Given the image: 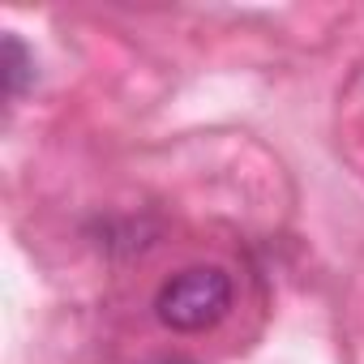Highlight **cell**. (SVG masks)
Listing matches in <instances>:
<instances>
[{
	"label": "cell",
	"instance_id": "7a4b0ae2",
	"mask_svg": "<svg viewBox=\"0 0 364 364\" xmlns=\"http://www.w3.org/2000/svg\"><path fill=\"white\" fill-rule=\"evenodd\" d=\"M0 77H5V95L18 99L35 82V56L18 35H5V60H0Z\"/></svg>",
	"mask_w": 364,
	"mask_h": 364
},
{
	"label": "cell",
	"instance_id": "6da1fadb",
	"mask_svg": "<svg viewBox=\"0 0 364 364\" xmlns=\"http://www.w3.org/2000/svg\"><path fill=\"white\" fill-rule=\"evenodd\" d=\"M232 309V274L219 266H193L171 274L159 296H154V313L167 330L176 334H198L210 330L228 317Z\"/></svg>",
	"mask_w": 364,
	"mask_h": 364
},
{
	"label": "cell",
	"instance_id": "3957f363",
	"mask_svg": "<svg viewBox=\"0 0 364 364\" xmlns=\"http://www.w3.org/2000/svg\"><path fill=\"white\" fill-rule=\"evenodd\" d=\"M159 364H193V360H159Z\"/></svg>",
	"mask_w": 364,
	"mask_h": 364
}]
</instances>
